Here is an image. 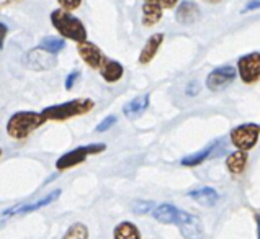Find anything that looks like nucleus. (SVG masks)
I'll return each mask as SVG.
<instances>
[{
  "instance_id": "4468645a",
  "label": "nucleus",
  "mask_w": 260,
  "mask_h": 239,
  "mask_svg": "<svg viewBox=\"0 0 260 239\" xmlns=\"http://www.w3.org/2000/svg\"><path fill=\"white\" fill-rule=\"evenodd\" d=\"M100 76L103 77V80L110 82V84H113V82H118L124 74V67L118 63V61H113V59H108L105 56V59H103V63L100 66Z\"/></svg>"
},
{
  "instance_id": "2eb2a0df",
  "label": "nucleus",
  "mask_w": 260,
  "mask_h": 239,
  "mask_svg": "<svg viewBox=\"0 0 260 239\" xmlns=\"http://www.w3.org/2000/svg\"><path fill=\"white\" fill-rule=\"evenodd\" d=\"M59 195H61V190H54V192H51L49 195H46L44 198L35 201V203H29V205H25V206H15V208H12V210L4 213V218H5V216L13 215V213H29V212H35V210H40V208L48 206L49 203H53L56 198H59Z\"/></svg>"
},
{
  "instance_id": "1a4fd4ad",
  "label": "nucleus",
  "mask_w": 260,
  "mask_h": 239,
  "mask_svg": "<svg viewBox=\"0 0 260 239\" xmlns=\"http://www.w3.org/2000/svg\"><path fill=\"white\" fill-rule=\"evenodd\" d=\"M236 77H237V69L234 66H221L208 74L206 87L213 92H218L226 88L229 84H233Z\"/></svg>"
},
{
  "instance_id": "7ed1b4c3",
  "label": "nucleus",
  "mask_w": 260,
  "mask_h": 239,
  "mask_svg": "<svg viewBox=\"0 0 260 239\" xmlns=\"http://www.w3.org/2000/svg\"><path fill=\"white\" fill-rule=\"evenodd\" d=\"M95 107V102L92 99H74L69 102L59 103V105L46 107L41 113L46 120H53V122H66V120L87 115Z\"/></svg>"
},
{
  "instance_id": "ddd939ff",
  "label": "nucleus",
  "mask_w": 260,
  "mask_h": 239,
  "mask_svg": "<svg viewBox=\"0 0 260 239\" xmlns=\"http://www.w3.org/2000/svg\"><path fill=\"white\" fill-rule=\"evenodd\" d=\"M162 43H164V33L151 35L149 40L146 41V44L143 46V49H141V53H139V57H138L139 64H143V66L151 64V61L155 57V54H157L159 48L162 46Z\"/></svg>"
},
{
  "instance_id": "f257e3e1",
  "label": "nucleus",
  "mask_w": 260,
  "mask_h": 239,
  "mask_svg": "<svg viewBox=\"0 0 260 239\" xmlns=\"http://www.w3.org/2000/svg\"><path fill=\"white\" fill-rule=\"evenodd\" d=\"M51 23L64 40H72L77 44L87 41V29L84 23L77 17H74L71 12H66L62 9L51 12Z\"/></svg>"
},
{
  "instance_id": "c756f323",
  "label": "nucleus",
  "mask_w": 260,
  "mask_h": 239,
  "mask_svg": "<svg viewBox=\"0 0 260 239\" xmlns=\"http://www.w3.org/2000/svg\"><path fill=\"white\" fill-rule=\"evenodd\" d=\"M7 32H9V29H7V25L2 21V23H0V44H2V48H4V41H5Z\"/></svg>"
},
{
  "instance_id": "4be33fe9",
  "label": "nucleus",
  "mask_w": 260,
  "mask_h": 239,
  "mask_svg": "<svg viewBox=\"0 0 260 239\" xmlns=\"http://www.w3.org/2000/svg\"><path fill=\"white\" fill-rule=\"evenodd\" d=\"M40 48L46 49L51 54H57L59 51H62L66 48V40L64 38H53V36H48V38H43L40 41Z\"/></svg>"
},
{
  "instance_id": "b1692460",
  "label": "nucleus",
  "mask_w": 260,
  "mask_h": 239,
  "mask_svg": "<svg viewBox=\"0 0 260 239\" xmlns=\"http://www.w3.org/2000/svg\"><path fill=\"white\" fill-rule=\"evenodd\" d=\"M116 122H118V118H116L115 115H110V116H107L105 120H102V122H100L99 125H96L95 131H99V133L107 131V130H110L113 125H116Z\"/></svg>"
},
{
  "instance_id": "a878e982",
  "label": "nucleus",
  "mask_w": 260,
  "mask_h": 239,
  "mask_svg": "<svg viewBox=\"0 0 260 239\" xmlns=\"http://www.w3.org/2000/svg\"><path fill=\"white\" fill-rule=\"evenodd\" d=\"M135 212L136 213L154 212V203H152V201H136V203H135Z\"/></svg>"
},
{
  "instance_id": "a211bd4d",
  "label": "nucleus",
  "mask_w": 260,
  "mask_h": 239,
  "mask_svg": "<svg viewBox=\"0 0 260 239\" xmlns=\"http://www.w3.org/2000/svg\"><path fill=\"white\" fill-rule=\"evenodd\" d=\"M247 166V153L246 151H236L228 156L226 167L231 174H242Z\"/></svg>"
},
{
  "instance_id": "dca6fc26",
  "label": "nucleus",
  "mask_w": 260,
  "mask_h": 239,
  "mask_svg": "<svg viewBox=\"0 0 260 239\" xmlns=\"http://www.w3.org/2000/svg\"><path fill=\"white\" fill-rule=\"evenodd\" d=\"M147 107H149V94H144L126 103L123 107V113L128 118H136L139 115H143Z\"/></svg>"
},
{
  "instance_id": "f3484780",
  "label": "nucleus",
  "mask_w": 260,
  "mask_h": 239,
  "mask_svg": "<svg viewBox=\"0 0 260 239\" xmlns=\"http://www.w3.org/2000/svg\"><path fill=\"white\" fill-rule=\"evenodd\" d=\"M188 195L195 201H198L200 205H205V206H213L219 198L218 192L214 189H211V187H203V189L191 190Z\"/></svg>"
},
{
  "instance_id": "bb28decb",
  "label": "nucleus",
  "mask_w": 260,
  "mask_h": 239,
  "mask_svg": "<svg viewBox=\"0 0 260 239\" xmlns=\"http://www.w3.org/2000/svg\"><path fill=\"white\" fill-rule=\"evenodd\" d=\"M79 76H80V71H72L68 77H66V91H72V87L76 85V82H77V79H79Z\"/></svg>"
},
{
  "instance_id": "6e6552de",
  "label": "nucleus",
  "mask_w": 260,
  "mask_h": 239,
  "mask_svg": "<svg viewBox=\"0 0 260 239\" xmlns=\"http://www.w3.org/2000/svg\"><path fill=\"white\" fill-rule=\"evenodd\" d=\"M23 63L28 69H31V71H49V69H53V67H56L57 56L51 54L46 49L38 46L31 51H28L23 57Z\"/></svg>"
},
{
  "instance_id": "412c9836",
  "label": "nucleus",
  "mask_w": 260,
  "mask_h": 239,
  "mask_svg": "<svg viewBox=\"0 0 260 239\" xmlns=\"http://www.w3.org/2000/svg\"><path fill=\"white\" fill-rule=\"evenodd\" d=\"M216 147V143H211L210 146H206L205 149H202V151H198L195 154H191V156H187V158H183L182 159V166L185 167H195V166H200L203 161L208 159V156H210L213 153V149Z\"/></svg>"
},
{
  "instance_id": "f8f14e48",
  "label": "nucleus",
  "mask_w": 260,
  "mask_h": 239,
  "mask_svg": "<svg viewBox=\"0 0 260 239\" xmlns=\"http://www.w3.org/2000/svg\"><path fill=\"white\" fill-rule=\"evenodd\" d=\"M202 18V10L200 7L191 2V0H185L180 5L177 7V12H175V20L178 21L180 25H191L195 23Z\"/></svg>"
},
{
  "instance_id": "f03ea898",
  "label": "nucleus",
  "mask_w": 260,
  "mask_h": 239,
  "mask_svg": "<svg viewBox=\"0 0 260 239\" xmlns=\"http://www.w3.org/2000/svg\"><path fill=\"white\" fill-rule=\"evenodd\" d=\"M44 122H48V120L43 116V113H36V111H17L7 122V134L13 139H26Z\"/></svg>"
},
{
  "instance_id": "6ab92c4d",
  "label": "nucleus",
  "mask_w": 260,
  "mask_h": 239,
  "mask_svg": "<svg viewBox=\"0 0 260 239\" xmlns=\"http://www.w3.org/2000/svg\"><path fill=\"white\" fill-rule=\"evenodd\" d=\"M115 239H141V233L138 226L131 221H121L120 225H116L113 231Z\"/></svg>"
},
{
  "instance_id": "20e7f679",
  "label": "nucleus",
  "mask_w": 260,
  "mask_h": 239,
  "mask_svg": "<svg viewBox=\"0 0 260 239\" xmlns=\"http://www.w3.org/2000/svg\"><path fill=\"white\" fill-rule=\"evenodd\" d=\"M107 149L105 144H88V146H80L72 149V151L66 153L64 156H61L57 161H56V169L57 170H68L82 164L88 156H93V154H100Z\"/></svg>"
},
{
  "instance_id": "393cba45",
  "label": "nucleus",
  "mask_w": 260,
  "mask_h": 239,
  "mask_svg": "<svg viewBox=\"0 0 260 239\" xmlns=\"http://www.w3.org/2000/svg\"><path fill=\"white\" fill-rule=\"evenodd\" d=\"M59 7L66 12H72V10H77L80 5H82V0H57Z\"/></svg>"
},
{
  "instance_id": "aec40b11",
  "label": "nucleus",
  "mask_w": 260,
  "mask_h": 239,
  "mask_svg": "<svg viewBox=\"0 0 260 239\" xmlns=\"http://www.w3.org/2000/svg\"><path fill=\"white\" fill-rule=\"evenodd\" d=\"M178 228H180L182 234L187 239H200V236H202V225H200V220L195 218L193 215H190Z\"/></svg>"
},
{
  "instance_id": "9b49d317",
  "label": "nucleus",
  "mask_w": 260,
  "mask_h": 239,
  "mask_svg": "<svg viewBox=\"0 0 260 239\" xmlns=\"http://www.w3.org/2000/svg\"><path fill=\"white\" fill-rule=\"evenodd\" d=\"M77 53H79L80 59H82V61L88 67H92V69H95V71L100 69L103 59H105V56H103V53H102V49L96 46V44L90 43L88 40L77 44Z\"/></svg>"
},
{
  "instance_id": "0eeeda50",
  "label": "nucleus",
  "mask_w": 260,
  "mask_h": 239,
  "mask_svg": "<svg viewBox=\"0 0 260 239\" xmlns=\"http://www.w3.org/2000/svg\"><path fill=\"white\" fill-rule=\"evenodd\" d=\"M237 72L244 84H255L260 80V53H249L237 61Z\"/></svg>"
},
{
  "instance_id": "5701e85b",
  "label": "nucleus",
  "mask_w": 260,
  "mask_h": 239,
  "mask_svg": "<svg viewBox=\"0 0 260 239\" xmlns=\"http://www.w3.org/2000/svg\"><path fill=\"white\" fill-rule=\"evenodd\" d=\"M62 239H88V228L84 223H74L68 228Z\"/></svg>"
},
{
  "instance_id": "39448f33",
  "label": "nucleus",
  "mask_w": 260,
  "mask_h": 239,
  "mask_svg": "<svg viewBox=\"0 0 260 239\" xmlns=\"http://www.w3.org/2000/svg\"><path fill=\"white\" fill-rule=\"evenodd\" d=\"M260 136V125L244 123L231 130V143L237 147V151H250L257 144Z\"/></svg>"
},
{
  "instance_id": "7c9ffc66",
  "label": "nucleus",
  "mask_w": 260,
  "mask_h": 239,
  "mask_svg": "<svg viewBox=\"0 0 260 239\" xmlns=\"http://www.w3.org/2000/svg\"><path fill=\"white\" fill-rule=\"evenodd\" d=\"M255 223H257V234L260 239V215H255Z\"/></svg>"
},
{
  "instance_id": "423d86ee",
  "label": "nucleus",
  "mask_w": 260,
  "mask_h": 239,
  "mask_svg": "<svg viewBox=\"0 0 260 239\" xmlns=\"http://www.w3.org/2000/svg\"><path fill=\"white\" fill-rule=\"evenodd\" d=\"M178 0H144L143 2V17L141 23L144 26H154L162 18V12L166 9H174Z\"/></svg>"
},
{
  "instance_id": "2f4dec72",
  "label": "nucleus",
  "mask_w": 260,
  "mask_h": 239,
  "mask_svg": "<svg viewBox=\"0 0 260 239\" xmlns=\"http://www.w3.org/2000/svg\"><path fill=\"white\" fill-rule=\"evenodd\" d=\"M205 2H210V4H219L221 0H205Z\"/></svg>"
},
{
  "instance_id": "cd10ccee",
  "label": "nucleus",
  "mask_w": 260,
  "mask_h": 239,
  "mask_svg": "<svg viewBox=\"0 0 260 239\" xmlns=\"http://www.w3.org/2000/svg\"><path fill=\"white\" fill-rule=\"evenodd\" d=\"M198 92H200V84L197 80H191L190 84L187 85V91H185V94L190 95V97H195V95H198Z\"/></svg>"
},
{
  "instance_id": "c85d7f7f",
  "label": "nucleus",
  "mask_w": 260,
  "mask_h": 239,
  "mask_svg": "<svg viewBox=\"0 0 260 239\" xmlns=\"http://www.w3.org/2000/svg\"><path fill=\"white\" fill-rule=\"evenodd\" d=\"M257 9H260V0H250V2L242 9V13H247V12L257 10Z\"/></svg>"
},
{
  "instance_id": "9d476101",
  "label": "nucleus",
  "mask_w": 260,
  "mask_h": 239,
  "mask_svg": "<svg viewBox=\"0 0 260 239\" xmlns=\"http://www.w3.org/2000/svg\"><path fill=\"white\" fill-rule=\"evenodd\" d=\"M152 216H154V220H157L159 223H164V225H177V226H180L182 223L190 216V213L183 212V210H180V208H177L174 205L162 203V205L154 208Z\"/></svg>"
}]
</instances>
